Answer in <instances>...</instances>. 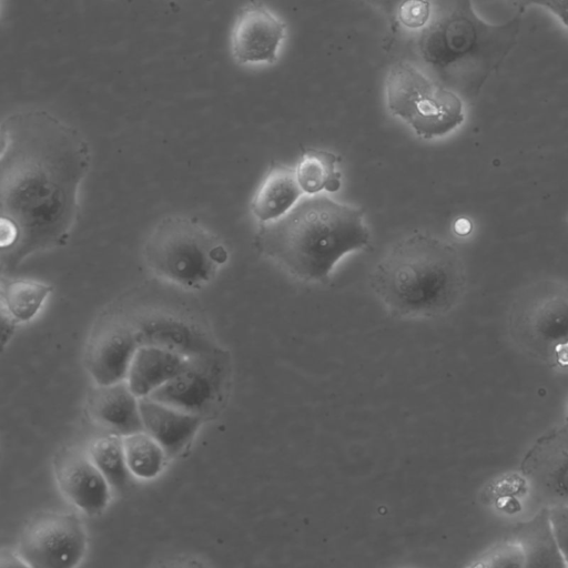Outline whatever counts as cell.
<instances>
[{
  "mask_svg": "<svg viewBox=\"0 0 568 568\" xmlns=\"http://www.w3.org/2000/svg\"><path fill=\"white\" fill-rule=\"evenodd\" d=\"M2 273L67 245L78 220L91 153L73 126L43 110L12 113L0 129Z\"/></svg>",
  "mask_w": 568,
  "mask_h": 568,
  "instance_id": "1",
  "label": "cell"
},
{
  "mask_svg": "<svg viewBox=\"0 0 568 568\" xmlns=\"http://www.w3.org/2000/svg\"><path fill=\"white\" fill-rule=\"evenodd\" d=\"M426 24L414 32L410 60L465 101L478 95L517 43L521 16L493 23L473 0H429Z\"/></svg>",
  "mask_w": 568,
  "mask_h": 568,
  "instance_id": "2",
  "label": "cell"
},
{
  "mask_svg": "<svg viewBox=\"0 0 568 568\" xmlns=\"http://www.w3.org/2000/svg\"><path fill=\"white\" fill-rule=\"evenodd\" d=\"M369 232L361 209L324 195H306L284 216L260 223L258 253L304 282L325 283L337 261L362 250Z\"/></svg>",
  "mask_w": 568,
  "mask_h": 568,
  "instance_id": "3",
  "label": "cell"
},
{
  "mask_svg": "<svg viewBox=\"0 0 568 568\" xmlns=\"http://www.w3.org/2000/svg\"><path fill=\"white\" fill-rule=\"evenodd\" d=\"M465 267L445 240L418 232L397 241L371 275V285L387 310L400 317L445 314L462 297Z\"/></svg>",
  "mask_w": 568,
  "mask_h": 568,
  "instance_id": "4",
  "label": "cell"
},
{
  "mask_svg": "<svg viewBox=\"0 0 568 568\" xmlns=\"http://www.w3.org/2000/svg\"><path fill=\"white\" fill-rule=\"evenodd\" d=\"M142 254L156 280L189 293L209 285L229 260L221 239L185 215L161 219Z\"/></svg>",
  "mask_w": 568,
  "mask_h": 568,
  "instance_id": "5",
  "label": "cell"
},
{
  "mask_svg": "<svg viewBox=\"0 0 568 568\" xmlns=\"http://www.w3.org/2000/svg\"><path fill=\"white\" fill-rule=\"evenodd\" d=\"M389 112L419 138H442L465 120V100L408 59L395 61L385 79Z\"/></svg>",
  "mask_w": 568,
  "mask_h": 568,
  "instance_id": "6",
  "label": "cell"
},
{
  "mask_svg": "<svg viewBox=\"0 0 568 568\" xmlns=\"http://www.w3.org/2000/svg\"><path fill=\"white\" fill-rule=\"evenodd\" d=\"M510 323L515 337L532 351L548 357L568 352V284L546 280L525 290Z\"/></svg>",
  "mask_w": 568,
  "mask_h": 568,
  "instance_id": "7",
  "label": "cell"
},
{
  "mask_svg": "<svg viewBox=\"0 0 568 568\" xmlns=\"http://www.w3.org/2000/svg\"><path fill=\"white\" fill-rule=\"evenodd\" d=\"M87 534L71 513L50 511L33 518L23 529L18 556L27 567L70 568L82 560Z\"/></svg>",
  "mask_w": 568,
  "mask_h": 568,
  "instance_id": "8",
  "label": "cell"
},
{
  "mask_svg": "<svg viewBox=\"0 0 568 568\" xmlns=\"http://www.w3.org/2000/svg\"><path fill=\"white\" fill-rule=\"evenodd\" d=\"M226 377V356L217 348L189 357L183 368L149 397L203 418L221 399Z\"/></svg>",
  "mask_w": 568,
  "mask_h": 568,
  "instance_id": "9",
  "label": "cell"
},
{
  "mask_svg": "<svg viewBox=\"0 0 568 568\" xmlns=\"http://www.w3.org/2000/svg\"><path fill=\"white\" fill-rule=\"evenodd\" d=\"M138 346L130 320L116 298L99 317L89 341L87 367L95 384L125 381Z\"/></svg>",
  "mask_w": 568,
  "mask_h": 568,
  "instance_id": "10",
  "label": "cell"
},
{
  "mask_svg": "<svg viewBox=\"0 0 568 568\" xmlns=\"http://www.w3.org/2000/svg\"><path fill=\"white\" fill-rule=\"evenodd\" d=\"M520 471L541 507L567 505L568 424L541 435L523 457Z\"/></svg>",
  "mask_w": 568,
  "mask_h": 568,
  "instance_id": "11",
  "label": "cell"
},
{
  "mask_svg": "<svg viewBox=\"0 0 568 568\" xmlns=\"http://www.w3.org/2000/svg\"><path fill=\"white\" fill-rule=\"evenodd\" d=\"M286 27L261 3H250L237 14L231 32L232 55L240 64H272L277 61Z\"/></svg>",
  "mask_w": 568,
  "mask_h": 568,
  "instance_id": "12",
  "label": "cell"
},
{
  "mask_svg": "<svg viewBox=\"0 0 568 568\" xmlns=\"http://www.w3.org/2000/svg\"><path fill=\"white\" fill-rule=\"evenodd\" d=\"M54 469L62 494L77 508L90 516L104 510L112 488L88 452L63 449L55 458Z\"/></svg>",
  "mask_w": 568,
  "mask_h": 568,
  "instance_id": "13",
  "label": "cell"
},
{
  "mask_svg": "<svg viewBox=\"0 0 568 568\" xmlns=\"http://www.w3.org/2000/svg\"><path fill=\"white\" fill-rule=\"evenodd\" d=\"M89 412L109 433L124 436L144 430L140 398L133 394L126 381L98 385L90 395Z\"/></svg>",
  "mask_w": 568,
  "mask_h": 568,
  "instance_id": "14",
  "label": "cell"
},
{
  "mask_svg": "<svg viewBox=\"0 0 568 568\" xmlns=\"http://www.w3.org/2000/svg\"><path fill=\"white\" fill-rule=\"evenodd\" d=\"M140 410L144 430L161 444L168 457L190 444L203 419L150 397L140 398Z\"/></svg>",
  "mask_w": 568,
  "mask_h": 568,
  "instance_id": "15",
  "label": "cell"
},
{
  "mask_svg": "<svg viewBox=\"0 0 568 568\" xmlns=\"http://www.w3.org/2000/svg\"><path fill=\"white\" fill-rule=\"evenodd\" d=\"M302 195L294 169L275 162L252 197L251 212L258 223L272 222L290 212Z\"/></svg>",
  "mask_w": 568,
  "mask_h": 568,
  "instance_id": "16",
  "label": "cell"
},
{
  "mask_svg": "<svg viewBox=\"0 0 568 568\" xmlns=\"http://www.w3.org/2000/svg\"><path fill=\"white\" fill-rule=\"evenodd\" d=\"M187 358L159 346L139 344L125 381L136 397H149L171 381L183 368Z\"/></svg>",
  "mask_w": 568,
  "mask_h": 568,
  "instance_id": "17",
  "label": "cell"
},
{
  "mask_svg": "<svg viewBox=\"0 0 568 568\" xmlns=\"http://www.w3.org/2000/svg\"><path fill=\"white\" fill-rule=\"evenodd\" d=\"M510 536L523 554L525 567H567L547 507L518 524Z\"/></svg>",
  "mask_w": 568,
  "mask_h": 568,
  "instance_id": "18",
  "label": "cell"
},
{
  "mask_svg": "<svg viewBox=\"0 0 568 568\" xmlns=\"http://www.w3.org/2000/svg\"><path fill=\"white\" fill-rule=\"evenodd\" d=\"M53 286L31 278L1 277V315L17 325L32 321L42 310Z\"/></svg>",
  "mask_w": 568,
  "mask_h": 568,
  "instance_id": "19",
  "label": "cell"
},
{
  "mask_svg": "<svg viewBox=\"0 0 568 568\" xmlns=\"http://www.w3.org/2000/svg\"><path fill=\"white\" fill-rule=\"evenodd\" d=\"M338 162L339 158L329 151L312 148L304 150L294 169L303 193L316 195L338 191L342 184Z\"/></svg>",
  "mask_w": 568,
  "mask_h": 568,
  "instance_id": "20",
  "label": "cell"
},
{
  "mask_svg": "<svg viewBox=\"0 0 568 568\" xmlns=\"http://www.w3.org/2000/svg\"><path fill=\"white\" fill-rule=\"evenodd\" d=\"M126 465L131 475L140 479L155 478L168 457L161 444L145 430L122 436Z\"/></svg>",
  "mask_w": 568,
  "mask_h": 568,
  "instance_id": "21",
  "label": "cell"
},
{
  "mask_svg": "<svg viewBox=\"0 0 568 568\" xmlns=\"http://www.w3.org/2000/svg\"><path fill=\"white\" fill-rule=\"evenodd\" d=\"M88 454L114 490H123L129 481L122 436L114 433L94 438Z\"/></svg>",
  "mask_w": 568,
  "mask_h": 568,
  "instance_id": "22",
  "label": "cell"
},
{
  "mask_svg": "<svg viewBox=\"0 0 568 568\" xmlns=\"http://www.w3.org/2000/svg\"><path fill=\"white\" fill-rule=\"evenodd\" d=\"M479 559L480 566L525 567L523 554L510 535L491 547Z\"/></svg>",
  "mask_w": 568,
  "mask_h": 568,
  "instance_id": "23",
  "label": "cell"
},
{
  "mask_svg": "<svg viewBox=\"0 0 568 568\" xmlns=\"http://www.w3.org/2000/svg\"><path fill=\"white\" fill-rule=\"evenodd\" d=\"M548 509L560 552L566 566L568 567V504L555 506Z\"/></svg>",
  "mask_w": 568,
  "mask_h": 568,
  "instance_id": "24",
  "label": "cell"
},
{
  "mask_svg": "<svg viewBox=\"0 0 568 568\" xmlns=\"http://www.w3.org/2000/svg\"><path fill=\"white\" fill-rule=\"evenodd\" d=\"M372 6L378 9L394 27L398 11L407 3L414 0H367Z\"/></svg>",
  "mask_w": 568,
  "mask_h": 568,
  "instance_id": "25",
  "label": "cell"
},
{
  "mask_svg": "<svg viewBox=\"0 0 568 568\" xmlns=\"http://www.w3.org/2000/svg\"><path fill=\"white\" fill-rule=\"evenodd\" d=\"M544 8L568 31V0H545Z\"/></svg>",
  "mask_w": 568,
  "mask_h": 568,
  "instance_id": "26",
  "label": "cell"
},
{
  "mask_svg": "<svg viewBox=\"0 0 568 568\" xmlns=\"http://www.w3.org/2000/svg\"><path fill=\"white\" fill-rule=\"evenodd\" d=\"M513 8L515 13L523 14L530 7L544 8L545 0H507Z\"/></svg>",
  "mask_w": 568,
  "mask_h": 568,
  "instance_id": "27",
  "label": "cell"
}]
</instances>
